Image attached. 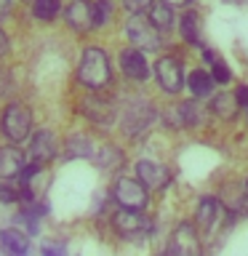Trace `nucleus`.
<instances>
[{
    "label": "nucleus",
    "instance_id": "nucleus-17",
    "mask_svg": "<svg viewBox=\"0 0 248 256\" xmlns=\"http://www.w3.org/2000/svg\"><path fill=\"white\" fill-rule=\"evenodd\" d=\"M24 163H27V158L22 150H16L14 144H0V176L3 179H16Z\"/></svg>",
    "mask_w": 248,
    "mask_h": 256
},
{
    "label": "nucleus",
    "instance_id": "nucleus-21",
    "mask_svg": "<svg viewBox=\"0 0 248 256\" xmlns=\"http://www.w3.org/2000/svg\"><path fill=\"white\" fill-rule=\"evenodd\" d=\"M187 86H190V91L192 96H198V99H203V96H208L214 91V86H216V80L211 72H206V70H195V72H190V78H187Z\"/></svg>",
    "mask_w": 248,
    "mask_h": 256
},
{
    "label": "nucleus",
    "instance_id": "nucleus-1",
    "mask_svg": "<svg viewBox=\"0 0 248 256\" xmlns=\"http://www.w3.org/2000/svg\"><path fill=\"white\" fill-rule=\"evenodd\" d=\"M78 83L88 91H102L112 83V64L104 48L99 46L83 48L78 62Z\"/></svg>",
    "mask_w": 248,
    "mask_h": 256
},
{
    "label": "nucleus",
    "instance_id": "nucleus-31",
    "mask_svg": "<svg viewBox=\"0 0 248 256\" xmlns=\"http://www.w3.org/2000/svg\"><path fill=\"white\" fill-rule=\"evenodd\" d=\"M14 8V0H0V19H6Z\"/></svg>",
    "mask_w": 248,
    "mask_h": 256
},
{
    "label": "nucleus",
    "instance_id": "nucleus-19",
    "mask_svg": "<svg viewBox=\"0 0 248 256\" xmlns=\"http://www.w3.org/2000/svg\"><path fill=\"white\" fill-rule=\"evenodd\" d=\"M179 32H182L184 43H190V46H195V48L203 46V38H200V16H198L195 11L182 14V19H179Z\"/></svg>",
    "mask_w": 248,
    "mask_h": 256
},
{
    "label": "nucleus",
    "instance_id": "nucleus-6",
    "mask_svg": "<svg viewBox=\"0 0 248 256\" xmlns=\"http://www.w3.org/2000/svg\"><path fill=\"white\" fill-rule=\"evenodd\" d=\"M168 256H203V243H200V232L195 230V224L182 222L174 230Z\"/></svg>",
    "mask_w": 248,
    "mask_h": 256
},
{
    "label": "nucleus",
    "instance_id": "nucleus-28",
    "mask_svg": "<svg viewBox=\"0 0 248 256\" xmlns=\"http://www.w3.org/2000/svg\"><path fill=\"white\" fill-rule=\"evenodd\" d=\"M43 256H67L64 243H43Z\"/></svg>",
    "mask_w": 248,
    "mask_h": 256
},
{
    "label": "nucleus",
    "instance_id": "nucleus-29",
    "mask_svg": "<svg viewBox=\"0 0 248 256\" xmlns=\"http://www.w3.org/2000/svg\"><path fill=\"white\" fill-rule=\"evenodd\" d=\"M8 51H11V38H8V32L0 27V59L8 56Z\"/></svg>",
    "mask_w": 248,
    "mask_h": 256
},
{
    "label": "nucleus",
    "instance_id": "nucleus-23",
    "mask_svg": "<svg viewBox=\"0 0 248 256\" xmlns=\"http://www.w3.org/2000/svg\"><path fill=\"white\" fill-rule=\"evenodd\" d=\"M64 155L67 158H88L91 155V139L83 134H75L64 142Z\"/></svg>",
    "mask_w": 248,
    "mask_h": 256
},
{
    "label": "nucleus",
    "instance_id": "nucleus-10",
    "mask_svg": "<svg viewBox=\"0 0 248 256\" xmlns=\"http://www.w3.org/2000/svg\"><path fill=\"white\" fill-rule=\"evenodd\" d=\"M206 107H200L198 102H182L166 112V123L171 128H198L206 120Z\"/></svg>",
    "mask_w": 248,
    "mask_h": 256
},
{
    "label": "nucleus",
    "instance_id": "nucleus-18",
    "mask_svg": "<svg viewBox=\"0 0 248 256\" xmlns=\"http://www.w3.org/2000/svg\"><path fill=\"white\" fill-rule=\"evenodd\" d=\"M147 19L155 24L160 32H168L174 27V6L166 3V0H152V6L147 8Z\"/></svg>",
    "mask_w": 248,
    "mask_h": 256
},
{
    "label": "nucleus",
    "instance_id": "nucleus-20",
    "mask_svg": "<svg viewBox=\"0 0 248 256\" xmlns=\"http://www.w3.org/2000/svg\"><path fill=\"white\" fill-rule=\"evenodd\" d=\"M238 110H240V104H238V96L235 94H216L214 96V102H211V112L216 118H222V120H235L238 118Z\"/></svg>",
    "mask_w": 248,
    "mask_h": 256
},
{
    "label": "nucleus",
    "instance_id": "nucleus-33",
    "mask_svg": "<svg viewBox=\"0 0 248 256\" xmlns=\"http://www.w3.org/2000/svg\"><path fill=\"white\" fill-rule=\"evenodd\" d=\"M6 83H8V78L3 75V72H0V96H3V94L8 91V86H6Z\"/></svg>",
    "mask_w": 248,
    "mask_h": 256
},
{
    "label": "nucleus",
    "instance_id": "nucleus-25",
    "mask_svg": "<svg viewBox=\"0 0 248 256\" xmlns=\"http://www.w3.org/2000/svg\"><path fill=\"white\" fill-rule=\"evenodd\" d=\"M120 160H123V158H120L118 147H102L99 152H96V163L104 166V168H107V166H110V168H115Z\"/></svg>",
    "mask_w": 248,
    "mask_h": 256
},
{
    "label": "nucleus",
    "instance_id": "nucleus-3",
    "mask_svg": "<svg viewBox=\"0 0 248 256\" xmlns=\"http://www.w3.org/2000/svg\"><path fill=\"white\" fill-rule=\"evenodd\" d=\"M227 208L224 203H219L216 198H203L198 203V211H195V230L200 232V238L206 235H219L227 224Z\"/></svg>",
    "mask_w": 248,
    "mask_h": 256
},
{
    "label": "nucleus",
    "instance_id": "nucleus-16",
    "mask_svg": "<svg viewBox=\"0 0 248 256\" xmlns=\"http://www.w3.org/2000/svg\"><path fill=\"white\" fill-rule=\"evenodd\" d=\"M0 248H3L6 256H30V238L27 232L8 227L0 230Z\"/></svg>",
    "mask_w": 248,
    "mask_h": 256
},
{
    "label": "nucleus",
    "instance_id": "nucleus-26",
    "mask_svg": "<svg viewBox=\"0 0 248 256\" xmlns=\"http://www.w3.org/2000/svg\"><path fill=\"white\" fill-rule=\"evenodd\" d=\"M211 75H214L216 83L227 86L230 78H232V72H230V67H227V64H224L222 59H214V62H211Z\"/></svg>",
    "mask_w": 248,
    "mask_h": 256
},
{
    "label": "nucleus",
    "instance_id": "nucleus-8",
    "mask_svg": "<svg viewBox=\"0 0 248 256\" xmlns=\"http://www.w3.org/2000/svg\"><path fill=\"white\" fill-rule=\"evenodd\" d=\"M56 155H59V144H56L54 131H48V128H38L35 134H30V150H27V158L32 160V163L48 166Z\"/></svg>",
    "mask_w": 248,
    "mask_h": 256
},
{
    "label": "nucleus",
    "instance_id": "nucleus-12",
    "mask_svg": "<svg viewBox=\"0 0 248 256\" xmlns=\"http://www.w3.org/2000/svg\"><path fill=\"white\" fill-rule=\"evenodd\" d=\"M152 120H155V110L147 102H134V104H128V110L123 115V131L126 136H139L150 128Z\"/></svg>",
    "mask_w": 248,
    "mask_h": 256
},
{
    "label": "nucleus",
    "instance_id": "nucleus-27",
    "mask_svg": "<svg viewBox=\"0 0 248 256\" xmlns=\"http://www.w3.org/2000/svg\"><path fill=\"white\" fill-rule=\"evenodd\" d=\"M152 6V0H123V8L128 14H144Z\"/></svg>",
    "mask_w": 248,
    "mask_h": 256
},
{
    "label": "nucleus",
    "instance_id": "nucleus-4",
    "mask_svg": "<svg viewBox=\"0 0 248 256\" xmlns=\"http://www.w3.org/2000/svg\"><path fill=\"white\" fill-rule=\"evenodd\" d=\"M126 35L136 48H142V51H158L160 43H163L160 30L144 14H131V19L126 22Z\"/></svg>",
    "mask_w": 248,
    "mask_h": 256
},
{
    "label": "nucleus",
    "instance_id": "nucleus-9",
    "mask_svg": "<svg viewBox=\"0 0 248 256\" xmlns=\"http://www.w3.org/2000/svg\"><path fill=\"white\" fill-rule=\"evenodd\" d=\"M155 78L166 94H179L184 88V70L176 56H160L155 62Z\"/></svg>",
    "mask_w": 248,
    "mask_h": 256
},
{
    "label": "nucleus",
    "instance_id": "nucleus-2",
    "mask_svg": "<svg viewBox=\"0 0 248 256\" xmlns=\"http://www.w3.org/2000/svg\"><path fill=\"white\" fill-rule=\"evenodd\" d=\"M32 126H35V118H32V110L22 102H11L0 115V134L6 136L11 144L27 142L32 134Z\"/></svg>",
    "mask_w": 248,
    "mask_h": 256
},
{
    "label": "nucleus",
    "instance_id": "nucleus-5",
    "mask_svg": "<svg viewBox=\"0 0 248 256\" xmlns=\"http://www.w3.org/2000/svg\"><path fill=\"white\" fill-rule=\"evenodd\" d=\"M112 195L120 203V208H134V211H144L147 206V187L139 182V179H131V176H120L112 187Z\"/></svg>",
    "mask_w": 248,
    "mask_h": 256
},
{
    "label": "nucleus",
    "instance_id": "nucleus-32",
    "mask_svg": "<svg viewBox=\"0 0 248 256\" xmlns=\"http://www.w3.org/2000/svg\"><path fill=\"white\" fill-rule=\"evenodd\" d=\"M166 3H171V6H192V3H195V0H166Z\"/></svg>",
    "mask_w": 248,
    "mask_h": 256
},
{
    "label": "nucleus",
    "instance_id": "nucleus-30",
    "mask_svg": "<svg viewBox=\"0 0 248 256\" xmlns=\"http://www.w3.org/2000/svg\"><path fill=\"white\" fill-rule=\"evenodd\" d=\"M235 96H238V104H240V107L248 110V86H240Z\"/></svg>",
    "mask_w": 248,
    "mask_h": 256
},
{
    "label": "nucleus",
    "instance_id": "nucleus-7",
    "mask_svg": "<svg viewBox=\"0 0 248 256\" xmlns=\"http://www.w3.org/2000/svg\"><path fill=\"white\" fill-rule=\"evenodd\" d=\"M112 227L120 238H144L150 232V219L142 211H134V208H120V211L112 216Z\"/></svg>",
    "mask_w": 248,
    "mask_h": 256
},
{
    "label": "nucleus",
    "instance_id": "nucleus-13",
    "mask_svg": "<svg viewBox=\"0 0 248 256\" xmlns=\"http://www.w3.org/2000/svg\"><path fill=\"white\" fill-rule=\"evenodd\" d=\"M64 22L75 32H88L94 30V0H70L67 11H64Z\"/></svg>",
    "mask_w": 248,
    "mask_h": 256
},
{
    "label": "nucleus",
    "instance_id": "nucleus-22",
    "mask_svg": "<svg viewBox=\"0 0 248 256\" xmlns=\"http://www.w3.org/2000/svg\"><path fill=\"white\" fill-rule=\"evenodd\" d=\"M62 11V0H32V16L38 22H54Z\"/></svg>",
    "mask_w": 248,
    "mask_h": 256
},
{
    "label": "nucleus",
    "instance_id": "nucleus-15",
    "mask_svg": "<svg viewBox=\"0 0 248 256\" xmlns=\"http://www.w3.org/2000/svg\"><path fill=\"white\" fill-rule=\"evenodd\" d=\"M120 70H123L126 78H131V80H147L150 78V64L144 59V51L136 46L120 51Z\"/></svg>",
    "mask_w": 248,
    "mask_h": 256
},
{
    "label": "nucleus",
    "instance_id": "nucleus-34",
    "mask_svg": "<svg viewBox=\"0 0 248 256\" xmlns=\"http://www.w3.org/2000/svg\"><path fill=\"white\" fill-rule=\"evenodd\" d=\"M246 187H248V184H246Z\"/></svg>",
    "mask_w": 248,
    "mask_h": 256
},
{
    "label": "nucleus",
    "instance_id": "nucleus-24",
    "mask_svg": "<svg viewBox=\"0 0 248 256\" xmlns=\"http://www.w3.org/2000/svg\"><path fill=\"white\" fill-rule=\"evenodd\" d=\"M115 16L112 0H94V27H107Z\"/></svg>",
    "mask_w": 248,
    "mask_h": 256
},
{
    "label": "nucleus",
    "instance_id": "nucleus-11",
    "mask_svg": "<svg viewBox=\"0 0 248 256\" xmlns=\"http://www.w3.org/2000/svg\"><path fill=\"white\" fill-rule=\"evenodd\" d=\"M83 115L91 120V123L107 128V126L115 123L118 110H115V104H112L110 99H104V96H99L96 91H91V96L83 99Z\"/></svg>",
    "mask_w": 248,
    "mask_h": 256
},
{
    "label": "nucleus",
    "instance_id": "nucleus-14",
    "mask_svg": "<svg viewBox=\"0 0 248 256\" xmlns=\"http://www.w3.org/2000/svg\"><path fill=\"white\" fill-rule=\"evenodd\" d=\"M136 179H139L147 190H163L168 182H171V174H168L166 166L152 163V160H139L136 163Z\"/></svg>",
    "mask_w": 248,
    "mask_h": 256
}]
</instances>
